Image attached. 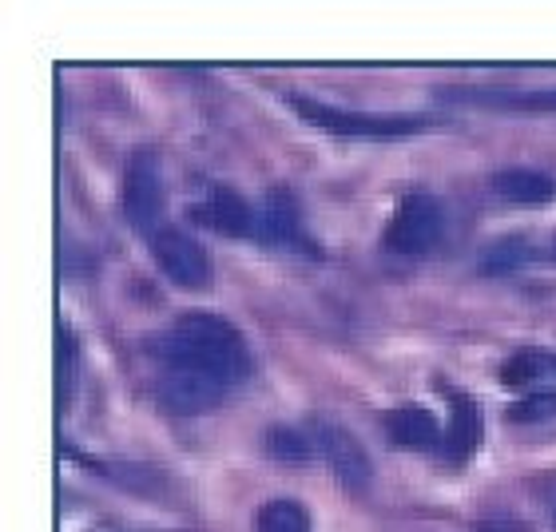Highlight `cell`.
Instances as JSON below:
<instances>
[{
    "label": "cell",
    "instance_id": "3",
    "mask_svg": "<svg viewBox=\"0 0 556 532\" xmlns=\"http://www.w3.org/2000/svg\"><path fill=\"white\" fill-rule=\"evenodd\" d=\"M445 231V207L433 195H406L386 227V246L397 255H426Z\"/></svg>",
    "mask_w": 556,
    "mask_h": 532
},
{
    "label": "cell",
    "instance_id": "18",
    "mask_svg": "<svg viewBox=\"0 0 556 532\" xmlns=\"http://www.w3.org/2000/svg\"><path fill=\"white\" fill-rule=\"evenodd\" d=\"M517 104H525V107H556V92H545V96H521Z\"/></svg>",
    "mask_w": 556,
    "mask_h": 532
},
{
    "label": "cell",
    "instance_id": "16",
    "mask_svg": "<svg viewBox=\"0 0 556 532\" xmlns=\"http://www.w3.org/2000/svg\"><path fill=\"white\" fill-rule=\"evenodd\" d=\"M525 258H529V246H525L521 239H509V243L489 246L485 255H481V270H485V275H509V270L525 266Z\"/></svg>",
    "mask_w": 556,
    "mask_h": 532
},
{
    "label": "cell",
    "instance_id": "5",
    "mask_svg": "<svg viewBox=\"0 0 556 532\" xmlns=\"http://www.w3.org/2000/svg\"><path fill=\"white\" fill-rule=\"evenodd\" d=\"M155 397L172 414H207L227 397V382L211 378V373L184 370V366H167L160 373V382H155Z\"/></svg>",
    "mask_w": 556,
    "mask_h": 532
},
{
    "label": "cell",
    "instance_id": "17",
    "mask_svg": "<svg viewBox=\"0 0 556 532\" xmlns=\"http://www.w3.org/2000/svg\"><path fill=\"white\" fill-rule=\"evenodd\" d=\"M556 409V397L553 394H541V397H525V402H517L509 409V417H517V421H536V417H545Z\"/></svg>",
    "mask_w": 556,
    "mask_h": 532
},
{
    "label": "cell",
    "instance_id": "12",
    "mask_svg": "<svg viewBox=\"0 0 556 532\" xmlns=\"http://www.w3.org/2000/svg\"><path fill=\"white\" fill-rule=\"evenodd\" d=\"M386 429H390V438L394 445H406V449H433L438 445V421L429 409L421 405H402L394 414L386 417Z\"/></svg>",
    "mask_w": 556,
    "mask_h": 532
},
{
    "label": "cell",
    "instance_id": "14",
    "mask_svg": "<svg viewBox=\"0 0 556 532\" xmlns=\"http://www.w3.org/2000/svg\"><path fill=\"white\" fill-rule=\"evenodd\" d=\"M263 441H267L270 457H282V461H306L314 453L311 433H299V429H290V426H270Z\"/></svg>",
    "mask_w": 556,
    "mask_h": 532
},
{
    "label": "cell",
    "instance_id": "8",
    "mask_svg": "<svg viewBox=\"0 0 556 532\" xmlns=\"http://www.w3.org/2000/svg\"><path fill=\"white\" fill-rule=\"evenodd\" d=\"M195 219L203 223V227H211V231L219 235H251V227H255V215H251V203H247L239 191H231V187H211L207 195H203V203L195 207Z\"/></svg>",
    "mask_w": 556,
    "mask_h": 532
},
{
    "label": "cell",
    "instance_id": "6",
    "mask_svg": "<svg viewBox=\"0 0 556 532\" xmlns=\"http://www.w3.org/2000/svg\"><path fill=\"white\" fill-rule=\"evenodd\" d=\"M148 239H151V255H155L160 270L172 278L175 287L195 290L207 282V275H211L207 251H203L191 235H184L179 227H160V231L148 235Z\"/></svg>",
    "mask_w": 556,
    "mask_h": 532
},
{
    "label": "cell",
    "instance_id": "4",
    "mask_svg": "<svg viewBox=\"0 0 556 532\" xmlns=\"http://www.w3.org/2000/svg\"><path fill=\"white\" fill-rule=\"evenodd\" d=\"M163 175L151 151H136L124 172V215L136 223L139 231L155 235L163 215Z\"/></svg>",
    "mask_w": 556,
    "mask_h": 532
},
{
    "label": "cell",
    "instance_id": "1",
    "mask_svg": "<svg viewBox=\"0 0 556 532\" xmlns=\"http://www.w3.org/2000/svg\"><path fill=\"white\" fill-rule=\"evenodd\" d=\"M155 354H160L167 366L211 373V378H219V382H227V385H235L251 370V354H247L243 334H239L227 318L207 314V311L179 314L175 326L167 330V338L155 342Z\"/></svg>",
    "mask_w": 556,
    "mask_h": 532
},
{
    "label": "cell",
    "instance_id": "15",
    "mask_svg": "<svg viewBox=\"0 0 556 532\" xmlns=\"http://www.w3.org/2000/svg\"><path fill=\"white\" fill-rule=\"evenodd\" d=\"M56 373H60V405H68L72 373H76V334H72L68 322H60L56 330Z\"/></svg>",
    "mask_w": 556,
    "mask_h": 532
},
{
    "label": "cell",
    "instance_id": "13",
    "mask_svg": "<svg viewBox=\"0 0 556 532\" xmlns=\"http://www.w3.org/2000/svg\"><path fill=\"white\" fill-rule=\"evenodd\" d=\"M255 532H311V517L294 501H270L258 509Z\"/></svg>",
    "mask_w": 556,
    "mask_h": 532
},
{
    "label": "cell",
    "instance_id": "9",
    "mask_svg": "<svg viewBox=\"0 0 556 532\" xmlns=\"http://www.w3.org/2000/svg\"><path fill=\"white\" fill-rule=\"evenodd\" d=\"M489 183H493L497 195H505L517 207H545L556 195V179L536 172V167H501V172H493Z\"/></svg>",
    "mask_w": 556,
    "mask_h": 532
},
{
    "label": "cell",
    "instance_id": "2",
    "mask_svg": "<svg viewBox=\"0 0 556 532\" xmlns=\"http://www.w3.org/2000/svg\"><path fill=\"white\" fill-rule=\"evenodd\" d=\"M290 107L306 124L342 139H402L426 128L421 116H370V112H354V107L318 104V100H306V96H290Z\"/></svg>",
    "mask_w": 556,
    "mask_h": 532
},
{
    "label": "cell",
    "instance_id": "7",
    "mask_svg": "<svg viewBox=\"0 0 556 532\" xmlns=\"http://www.w3.org/2000/svg\"><path fill=\"white\" fill-rule=\"evenodd\" d=\"M314 449L323 453L334 477L350 489H366L370 485V457L362 449V441L342 426H330V421H314L311 429Z\"/></svg>",
    "mask_w": 556,
    "mask_h": 532
},
{
    "label": "cell",
    "instance_id": "11",
    "mask_svg": "<svg viewBox=\"0 0 556 532\" xmlns=\"http://www.w3.org/2000/svg\"><path fill=\"white\" fill-rule=\"evenodd\" d=\"M263 235H267L270 243L294 246V251H302V255H314V243L302 235V227H299L294 203H290L282 191H270V195H267V211H263Z\"/></svg>",
    "mask_w": 556,
    "mask_h": 532
},
{
    "label": "cell",
    "instance_id": "10",
    "mask_svg": "<svg viewBox=\"0 0 556 532\" xmlns=\"http://www.w3.org/2000/svg\"><path fill=\"white\" fill-rule=\"evenodd\" d=\"M453 402V417H450V429H445V438H441V449L445 457H469V453L481 445V405L469 402V397H450Z\"/></svg>",
    "mask_w": 556,
    "mask_h": 532
},
{
    "label": "cell",
    "instance_id": "19",
    "mask_svg": "<svg viewBox=\"0 0 556 532\" xmlns=\"http://www.w3.org/2000/svg\"><path fill=\"white\" fill-rule=\"evenodd\" d=\"M553 255H556V246H553Z\"/></svg>",
    "mask_w": 556,
    "mask_h": 532
}]
</instances>
